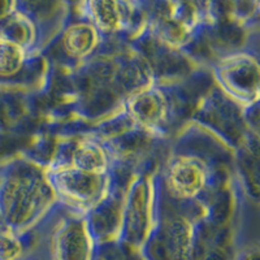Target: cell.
Masks as SVG:
<instances>
[{
    "mask_svg": "<svg viewBox=\"0 0 260 260\" xmlns=\"http://www.w3.org/2000/svg\"><path fill=\"white\" fill-rule=\"evenodd\" d=\"M151 82L145 61L129 42L103 39L87 61L71 71L52 69L47 91H53L55 106L43 124L91 126L121 112L125 102Z\"/></svg>",
    "mask_w": 260,
    "mask_h": 260,
    "instance_id": "6da1fadb",
    "label": "cell"
},
{
    "mask_svg": "<svg viewBox=\"0 0 260 260\" xmlns=\"http://www.w3.org/2000/svg\"><path fill=\"white\" fill-rule=\"evenodd\" d=\"M157 173L172 198L208 216L233 190L234 151L199 125L187 122L172 138Z\"/></svg>",
    "mask_w": 260,
    "mask_h": 260,
    "instance_id": "7a4b0ae2",
    "label": "cell"
},
{
    "mask_svg": "<svg viewBox=\"0 0 260 260\" xmlns=\"http://www.w3.org/2000/svg\"><path fill=\"white\" fill-rule=\"evenodd\" d=\"M213 85L207 68H201L185 80L151 82L125 102L127 117L157 138H172L190 121L195 108Z\"/></svg>",
    "mask_w": 260,
    "mask_h": 260,
    "instance_id": "3957f363",
    "label": "cell"
},
{
    "mask_svg": "<svg viewBox=\"0 0 260 260\" xmlns=\"http://www.w3.org/2000/svg\"><path fill=\"white\" fill-rule=\"evenodd\" d=\"M55 203L46 167L21 152L0 162V224L7 231L25 236Z\"/></svg>",
    "mask_w": 260,
    "mask_h": 260,
    "instance_id": "277c9868",
    "label": "cell"
},
{
    "mask_svg": "<svg viewBox=\"0 0 260 260\" xmlns=\"http://www.w3.org/2000/svg\"><path fill=\"white\" fill-rule=\"evenodd\" d=\"M220 11L221 3L212 2H146L145 29L160 42L194 60L195 52Z\"/></svg>",
    "mask_w": 260,
    "mask_h": 260,
    "instance_id": "5b68a950",
    "label": "cell"
},
{
    "mask_svg": "<svg viewBox=\"0 0 260 260\" xmlns=\"http://www.w3.org/2000/svg\"><path fill=\"white\" fill-rule=\"evenodd\" d=\"M21 240L25 246L22 260H32L41 254L46 260L94 259L95 246L86 228L85 216L59 202Z\"/></svg>",
    "mask_w": 260,
    "mask_h": 260,
    "instance_id": "8992f818",
    "label": "cell"
},
{
    "mask_svg": "<svg viewBox=\"0 0 260 260\" xmlns=\"http://www.w3.org/2000/svg\"><path fill=\"white\" fill-rule=\"evenodd\" d=\"M195 224L169 197L156 171L152 226L137 256L141 260H190Z\"/></svg>",
    "mask_w": 260,
    "mask_h": 260,
    "instance_id": "52a82bcc",
    "label": "cell"
},
{
    "mask_svg": "<svg viewBox=\"0 0 260 260\" xmlns=\"http://www.w3.org/2000/svg\"><path fill=\"white\" fill-rule=\"evenodd\" d=\"M215 83L242 108L259 103V50H241L213 60L207 67Z\"/></svg>",
    "mask_w": 260,
    "mask_h": 260,
    "instance_id": "ba28073f",
    "label": "cell"
},
{
    "mask_svg": "<svg viewBox=\"0 0 260 260\" xmlns=\"http://www.w3.org/2000/svg\"><path fill=\"white\" fill-rule=\"evenodd\" d=\"M72 7L74 15L90 22L103 39L129 42L146 25V2L90 0Z\"/></svg>",
    "mask_w": 260,
    "mask_h": 260,
    "instance_id": "9c48e42d",
    "label": "cell"
},
{
    "mask_svg": "<svg viewBox=\"0 0 260 260\" xmlns=\"http://www.w3.org/2000/svg\"><path fill=\"white\" fill-rule=\"evenodd\" d=\"M189 122L199 125L236 152L251 133L246 126L242 107L213 83L202 98Z\"/></svg>",
    "mask_w": 260,
    "mask_h": 260,
    "instance_id": "30bf717a",
    "label": "cell"
},
{
    "mask_svg": "<svg viewBox=\"0 0 260 260\" xmlns=\"http://www.w3.org/2000/svg\"><path fill=\"white\" fill-rule=\"evenodd\" d=\"M46 176L56 202L73 212L85 216L110 189V173H92L69 166L46 167Z\"/></svg>",
    "mask_w": 260,
    "mask_h": 260,
    "instance_id": "8fae6325",
    "label": "cell"
},
{
    "mask_svg": "<svg viewBox=\"0 0 260 260\" xmlns=\"http://www.w3.org/2000/svg\"><path fill=\"white\" fill-rule=\"evenodd\" d=\"M155 172H143L130 181L125 192L118 243L137 255L152 226Z\"/></svg>",
    "mask_w": 260,
    "mask_h": 260,
    "instance_id": "7c38bea8",
    "label": "cell"
},
{
    "mask_svg": "<svg viewBox=\"0 0 260 260\" xmlns=\"http://www.w3.org/2000/svg\"><path fill=\"white\" fill-rule=\"evenodd\" d=\"M134 177L136 176L125 169L113 167L111 171L110 189L104 198L85 215L86 228L95 247L118 243L125 192Z\"/></svg>",
    "mask_w": 260,
    "mask_h": 260,
    "instance_id": "4fadbf2b",
    "label": "cell"
},
{
    "mask_svg": "<svg viewBox=\"0 0 260 260\" xmlns=\"http://www.w3.org/2000/svg\"><path fill=\"white\" fill-rule=\"evenodd\" d=\"M102 43L103 38L96 29L72 11V17L67 26L42 56L48 60L53 71H71L91 59L99 51Z\"/></svg>",
    "mask_w": 260,
    "mask_h": 260,
    "instance_id": "5bb4252c",
    "label": "cell"
},
{
    "mask_svg": "<svg viewBox=\"0 0 260 260\" xmlns=\"http://www.w3.org/2000/svg\"><path fill=\"white\" fill-rule=\"evenodd\" d=\"M129 45L143 59L152 82H175L185 80L203 68L186 53L169 47L151 36L145 27L129 41Z\"/></svg>",
    "mask_w": 260,
    "mask_h": 260,
    "instance_id": "9a60e30c",
    "label": "cell"
},
{
    "mask_svg": "<svg viewBox=\"0 0 260 260\" xmlns=\"http://www.w3.org/2000/svg\"><path fill=\"white\" fill-rule=\"evenodd\" d=\"M48 166H69L92 173H110L113 159L99 137L92 133H76L55 137Z\"/></svg>",
    "mask_w": 260,
    "mask_h": 260,
    "instance_id": "2e32d148",
    "label": "cell"
},
{
    "mask_svg": "<svg viewBox=\"0 0 260 260\" xmlns=\"http://www.w3.org/2000/svg\"><path fill=\"white\" fill-rule=\"evenodd\" d=\"M233 226L219 225L204 217L195 224L190 260H233Z\"/></svg>",
    "mask_w": 260,
    "mask_h": 260,
    "instance_id": "e0dca14e",
    "label": "cell"
},
{
    "mask_svg": "<svg viewBox=\"0 0 260 260\" xmlns=\"http://www.w3.org/2000/svg\"><path fill=\"white\" fill-rule=\"evenodd\" d=\"M259 134H250L234 152V182L243 198L259 206Z\"/></svg>",
    "mask_w": 260,
    "mask_h": 260,
    "instance_id": "ac0fdd59",
    "label": "cell"
},
{
    "mask_svg": "<svg viewBox=\"0 0 260 260\" xmlns=\"http://www.w3.org/2000/svg\"><path fill=\"white\" fill-rule=\"evenodd\" d=\"M233 260H259V243L257 240L246 241L236 246Z\"/></svg>",
    "mask_w": 260,
    "mask_h": 260,
    "instance_id": "d6986e66",
    "label": "cell"
},
{
    "mask_svg": "<svg viewBox=\"0 0 260 260\" xmlns=\"http://www.w3.org/2000/svg\"><path fill=\"white\" fill-rule=\"evenodd\" d=\"M243 120L251 133L259 134V103L242 108Z\"/></svg>",
    "mask_w": 260,
    "mask_h": 260,
    "instance_id": "ffe728a7",
    "label": "cell"
},
{
    "mask_svg": "<svg viewBox=\"0 0 260 260\" xmlns=\"http://www.w3.org/2000/svg\"><path fill=\"white\" fill-rule=\"evenodd\" d=\"M134 257H136V255H132V257H130V260H134Z\"/></svg>",
    "mask_w": 260,
    "mask_h": 260,
    "instance_id": "44dd1931",
    "label": "cell"
}]
</instances>
